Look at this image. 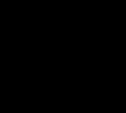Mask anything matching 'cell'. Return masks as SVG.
I'll return each mask as SVG.
<instances>
[]
</instances>
